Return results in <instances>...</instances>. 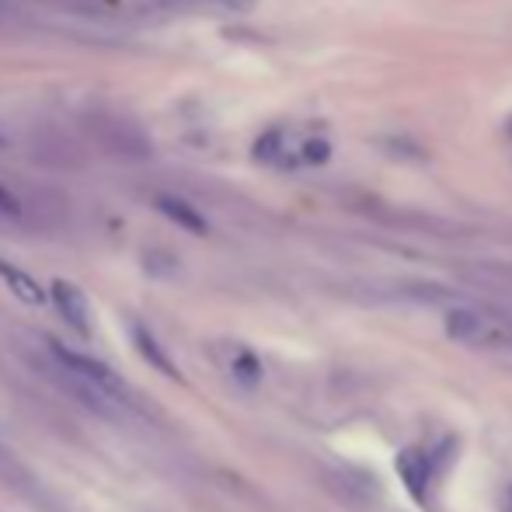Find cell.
Wrapping results in <instances>:
<instances>
[{
	"mask_svg": "<svg viewBox=\"0 0 512 512\" xmlns=\"http://www.w3.org/2000/svg\"><path fill=\"white\" fill-rule=\"evenodd\" d=\"M53 356L60 359V366L70 373V377H77L81 391L95 394V398H105V401H122V398H126V384H122V380L115 377L105 363L84 356V352L67 349V345H60V342H53Z\"/></svg>",
	"mask_w": 512,
	"mask_h": 512,
	"instance_id": "cell-1",
	"label": "cell"
},
{
	"mask_svg": "<svg viewBox=\"0 0 512 512\" xmlns=\"http://www.w3.org/2000/svg\"><path fill=\"white\" fill-rule=\"evenodd\" d=\"M446 335L464 345H512V324L481 310L457 307L446 314Z\"/></svg>",
	"mask_w": 512,
	"mask_h": 512,
	"instance_id": "cell-2",
	"label": "cell"
},
{
	"mask_svg": "<svg viewBox=\"0 0 512 512\" xmlns=\"http://www.w3.org/2000/svg\"><path fill=\"white\" fill-rule=\"evenodd\" d=\"M95 136L105 150L119 157H147L150 154V140L136 122L122 119V115H98L95 122Z\"/></svg>",
	"mask_w": 512,
	"mask_h": 512,
	"instance_id": "cell-3",
	"label": "cell"
},
{
	"mask_svg": "<svg viewBox=\"0 0 512 512\" xmlns=\"http://www.w3.org/2000/svg\"><path fill=\"white\" fill-rule=\"evenodd\" d=\"M53 304L63 314V321H67L77 335H81V338L91 335V307H88V300H84V293L77 290V286L63 283V279H60V283H53Z\"/></svg>",
	"mask_w": 512,
	"mask_h": 512,
	"instance_id": "cell-4",
	"label": "cell"
},
{
	"mask_svg": "<svg viewBox=\"0 0 512 512\" xmlns=\"http://www.w3.org/2000/svg\"><path fill=\"white\" fill-rule=\"evenodd\" d=\"M398 474L405 481V488L411 492V499L425 502V488L432 481V457L429 453H418V450H405L398 453Z\"/></svg>",
	"mask_w": 512,
	"mask_h": 512,
	"instance_id": "cell-5",
	"label": "cell"
},
{
	"mask_svg": "<svg viewBox=\"0 0 512 512\" xmlns=\"http://www.w3.org/2000/svg\"><path fill=\"white\" fill-rule=\"evenodd\" d=\"M0 279H4L7 290H11L18 300H25V304H35V307L46 304V293H42V286L35 283L28 272H21V269H14L11 262H4V258H0Z\"/></svg>",
	"mask_w": 512,
	"mask_h": 512,
	"instance_id": "cell-6",
	"label": "cell"
},
{
	"mask_svg": "<svg viewBox=\"0 0 512 512\" xmlns=\"http://www.w3.org/2000/svg\"><path fill=\"white\" fill-rule=\"evenodd\" d=\"M157 209H161L164 216H171V220H175L178 227L192 230V234H206V220H203V216H199L189 203H182V199L161 196V199H157Z\"/></svg>",
	"mask_w": 512,
	"mask_h": 512,
	"instance_id": "cell-7",
	"label": "cell"
},
{
	"mask_svg": "<svg viewBox=\"0 0 512 512\" xmlns=\"http://www.w3.org/2000/svg\"><path fill=\"white\" fill-rule=\"evenodd\" d=\"M133 338H136V349H140L143 356H147V363H150V366H157L161 373H168V377H175V380H178L175 363H171V359L164 356V349L154 342V335H150V331L143 328V324H133Z\"/></svg>",
	"mask_w": 512,
	"mask_h": 512,
	"instance_id": "cell-8",
	"label": "cell"
},
{
	"mask_svg": "<svg viewBox=\"0 0 512 512\" xmlns=\"http://www.w3.org/2000/svg\"><path fill=\"white\" fill-rule=\"evenodd\" d=\"M230 370H234V377L241 380V384H258L262 380V363H258V356L255 352H248V349H241L234 356V363H230Z\"/></svg>",
	"mask_w": 512,
	"mask_h": 512,
	"instance_id": "cell-9",
	"label": "cell"
},
{
	"mask_svg": "<svg viewBox=\"0 0 512 512\" xmlns=\"http://www.w3.org/2000/svg\"><path fill=\"white\" fill-rule=\"evenodd\" d=\"M168 4H216V7H230V11H244L251 0H168Z\"/></svg>",
	"mask_w": 512,
	"mask_h": 512,
	"instance_id": "cell-10",
	"label": "cell"
},
{
	"mask_svg": "<svg viewBox=\"0 0 512 512\" xmlns=\"http://www.w3.org/2000/svg\"><path fill=\"white\" fill-rule=\"evenodd\" d=\"M0 213H4V216H18V213H21L18 199H14L11 192L4 189V185H0Z\"/></svg>",
	"mask_w": 512,
	"mask_h": 512,
	"instance_id": "cell-11",
	"label": "cell"
},
{
	"mask_svg": "<svg viewBox=\"0 0 512 512\" xmlns=\"http://www.w3.org/2000/svg\"><path fill=\"white\" fill-rule=\"evenodd\" d=\"M509 506H512V488H509Z\"/></svg>",
	"mask_w": 512,
	"mask_h": 512,
	"instance_id": "cell-12",
	"label": "cell"
},
{
	"mask_svg": "<svg viewBox=\"0 0 512 512\" xmlns=\"http://www.w3.org/2000/svg\"><path fill=\"white\" fill-rule=\"evenodd\" d=\"M0 143H4V136H0Z\"/></svg>",
	"mask_w": 512,
	"mask_h": 512,
	"instance_id": "cell-13",
	"label": "cell"
}]
</instances>
